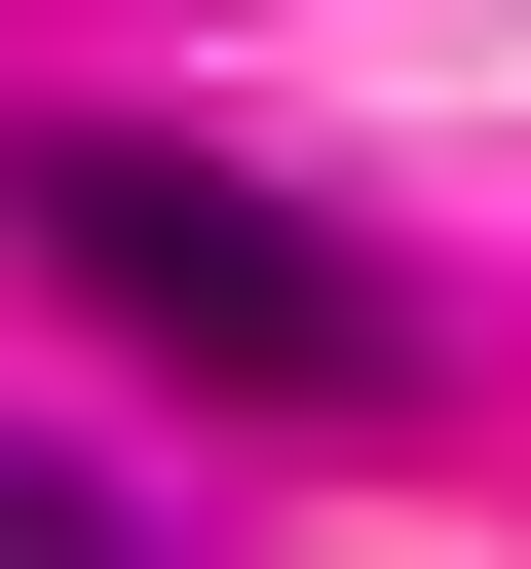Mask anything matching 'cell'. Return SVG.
Returning <instances> with one entry per match:
<instances>
[{
    "label": "cell",
    "mask_w": 531,
    "mask_h": 569,
    "mask_svg": "<svg viewBox=\"0 0 531 569\" xmlns=\"http://www.w3.org/2000/svg\"><path fill=\"white\" fill-rule=\"evenodd\" d=\"M0 228H39V266H77L152 380H228V418H418V305H380L304 190L152 152V114H39V152H0Z\"/></svg>",
    "instance_id": "1"
},
{
    "label": "cell",
    "mask_w": 531,
    "mask_h": 569,
    "mask_svg": "<svg viewBox=\"0 0 531 569\" xmlns=\"http://www.w3.org/2000/svg\"><path fill=\"white\" fill-rule=\"evenodd\" d=\"M0 569H152V531H114V493H77L39 418H0Z\"/></svg>",
    "instance_id": "2"
}]
</instances>
